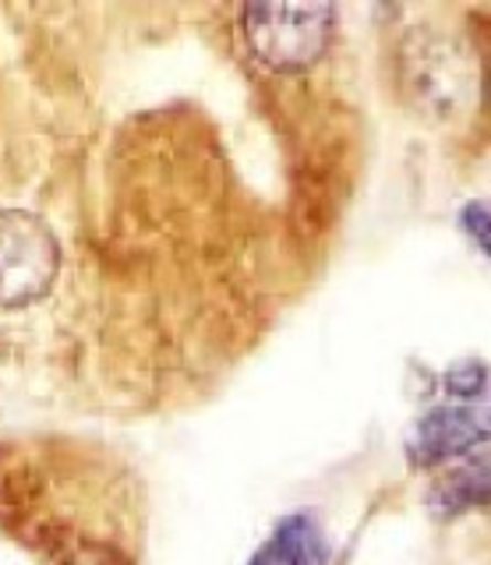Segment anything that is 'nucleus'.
<instances>
[{
    "instance_id": "f257e3e1",
    "label": "nucleus",
    "mask_w": 491,
    "mask_h": 565,
    "mask_svg": "<svg viewBox=\"0 0 491 565\" xmlns=\"http://www.w3.org/2000/svg\"><path fill=\"white\" fill-rule=\"evenodd\" d=\"M244 35L255 57L273 71H305L322 57L337 25L329 4H255L244 8Z\"/></svg>"
},
{
    "instance_id": "f03ea898",
    "label": "nucleus",
    "mask_w": 491,
    "mask_h": 565,
    "mask_svg": "<svg viewBox=\"0 0 491 565\" xmlns=\"http://www.w3.org/2000/svg\"><path fill=\"white\" fill-rule=\"evenodd\" d=\"M61 244L43 220L29 212H0V311L25 308L54 287Z\"/></svg>"
},
{
    "instance_id": "7ed1b4c3",
    "label": "nucleus",
    "mask_w": 491,
    "mask_h": 565,
    "mask_svg": "<svg viewBox=\"0 0 491 565\" xmlns=\"http://www.w3.org/2000/svg\"><path fill=\"white\" fill-rule=\"evenodd\" d=\"M403 82L417 106L435 117H456L467 110L473 75L467 50L438 32H414L403 46Z\"/></svg>"
},
{
    "instance_id": "20e7f679",
    "label": "nucleus",
    "mask_w": 491,
    "mask_h": 565,
    "mask_svg": "<svg viewBox=\"0 0 491 565\" xmlns=\"http://www.w3.org/2000/svg\"><path fill=\"white\" fill-rule=\"evenodd\" d=\"M488 428L478 414L470 411H456V406H442V411H431L428 417L417 420L414 438H410V456L414 463L431 467L442 463L449 456L470 452L478 441H484Z\"/></svg>"
},
{
    "instance_id": "39448f33",
    "label": "nucleus",
    "mask_w": 491,
    "mask_h": 565,
    "mask_svg": "<svg viewBox=\"0 0 491 565\" xmlns=\"http://www.w3.org/2000/svg\"><path fill=\"white\" fill-rule=\"evenodd\" d=\"M266 552L273 555L276 565H325L329 562V547H325L322 530L311 516H305V512L287 516L276 526Z\"/></svg>"
},
{
    "instance_id": "423d86ee",
    "label": "nucleus",
    "mask_w": 491,
    "mask_h": 565,
    "mask_svg": "<svg viewBox=\"0 0 491 565\" xmlns=\"http://www.w3.org/2000/svg\"><path fill=\"white\" fill-rule=\"evenodd\" d=\"M431 505L442 512V516L484 509L488 505V467L470 463V467L452 470L446 481H438V488L431 491Z\"/></svg>"
},
{
    "instance_id": "0eeeda50",
    "label": "nucleus",
    "mask_w": 491,
    "mask_h": 565,
    "mask_svg": "<svg viewBox=\"0 0 491 565\" xmlns=\"http://www.w3.org/2000/svg\"><path fill=\"white\" fill-rule=\"evenodd\" d=\"M446 385L452 396L460 399H473L478 393H484V367L481 364H467V367H452L446 375Z\"/></svg>"
},
{
    "instance_id": "6e6552de",
    "label": "nucleus",
    "mask_w": 491,
    "mask_h": 565,
    "mask_svg": "<svg viewBox=\"0 0 491 565\" xmlns=\"http://www.w3.org/2000/svg\"><path fill=\"white\" fill-rule=\"evenodd\" d=\"M463 220H467V230L473 237L481 234V252H488V209L484 205H467Z\"/></svg>"
},
{
    "instance_id": "1a4fd4ad",
    "label": "nucleus",
    "mask_w": 491,
    "mask_h": 565,
    "mask_svg": "<svg viewBox=\"0 0 491 565\" xmlns=\"http://www.w3.org/2000/svg\"><path fill=\"white\" fill-rule=\"evenodd\" d=\"M248 565H276V562H273V555L266 552V547H261V552H258V555H255V558H252Z\"/></svg>"
}]
</instances>
